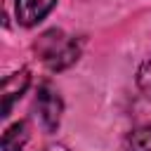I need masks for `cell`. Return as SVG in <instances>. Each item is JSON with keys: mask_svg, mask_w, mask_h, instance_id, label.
<instances>
[{"mask_svg": "<svg viewBox=\"0 0 151 151\" xmlns=\"http://www.w3.org/2000/svg\"><path fill=\"white\" fill-rule=\"evenodd\" d=\"M33 50L50 71H64L73 66L80 57V42L73 35H66L61 28H50L40 33Z\"/></svg>", "mask_w": 151, "mask_h": 151, "instance_id": "cell-1", "label": "cell"}, {"mask_svg": "<svg viewBox=\"0 0 151 151\" xmlns=\"http://www.w3.org/2000/svg\"><path fill=\"white\" fill-rule=\"evenodd\" d=\"M35 106H38V113H40V120H42V127L47 132H54L61 123V113H64V101L57 92V87L45 80L38 85V92H35Z\"/></svg>", "mask_w": 151, "mask_h": 151, "instance_id": "cell-2", "label": "cell"}, {"mask_svg": "<svg viewBox=\"0 0 151 151\" xmlns=\"http://www.w3.org/2000/svg\"><path fill=\"white\" fill-rule=\"evenodd\" d=\"M28 85H31V71L28 68H19V71L5 76V80H2V116L12 113L14 101L21 99V94L28 90Z\"/></svg>", "mask_w": 151, "mask_h": 151, "instance_id": "cell-3", "label": "cell"}, {"mask_svg": "<svg viewBox=\"0 0 151 151\" xmlns=\"http://www.w3.org/2000/svg\"><path fill=\"white\" fill-rule=\"evenodd\" d=\"M54 5H57V0H14L17 21L24 28H33L52 12Z\"/></svg>", "mask_w": 151, "mask_h": 151, "instance_id": "cell-4", "label": "cell"}, {"mask_svg": "<svg viewBox=\"0 0 151 151\" xmlns=\"http://www.w3.org/2000/svg\"><path fill=\"white\" fill-rule=\"evenodd\" d=\"M31 139V127H28V120H17L12 123L5 132H2V151H24V146L28 144Z\"/></svg>", "mask_w": 151, "mask_h": 151, "instance_id": "cell-5", "label": "cell"}, {"mask_svg": "<svg viewBox=\"0 0 151 151\" xmlns=\"http://www.w3.org/2000/svg\"><path fill=\"white\" fill-rule=\"evenodd\" d=\"M125 151H151V123H144L132 132H127Z\"/></svg>", "mask_w": 151, "mask_h": 151, "instance_id": "cell-6", "label": "cell"}, {"mask_svg": "<svg viewBox=\"0 0 151 151\" xmlns=\"http://www.w3.org/2000/svg\"><path fill=\"white\" fill-rule=\"evenodd\" d=\"M137 87L151 97V57H146L142 61V66L137 68Z\"/></svg>", "mask_w": 151, "mask_h": 151, "instance_id": "cell-7", "label": "cell"}, {"mask_svg": "<svg viewBox=\"0 0 151 151\" xmlns=\"http://www.w3.org/2000/svg\"><path fill=\"white\" fill-rule=\"evenodd\" d=\"M42 151H68V146H64V144H50V146H45Z\"/></svg>", "mask_w": 151, "mask_h": 151, "instance_id": "cell-8", "label": "cell"}]
</instances>
